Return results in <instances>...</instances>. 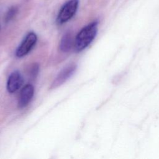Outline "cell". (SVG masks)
<instances>
[{
  "instance_id": "obj_1",
  "label": "cell",
  "mask_w": 159,
  "mask_h": 159,
  "mask_svg": "<svg viewBox=\"0 0 159 159\" xmlns=\"http://www.w3.org/2000/svg\"><path fill=\"white\" fill-rule=\"evenodd\" d=\"M98 22L94 21L84 27L75 40V49L79 52L86 48L94 39L98 32Z\"/></svg>"
},
{
  "instance_id": "obj_2",
  "label": "cell",
  "mask_w": 159,
  "mask_h": 159,
  "mask_svg": "<svg viewBox=\"0 0 159 159\" xmlns=\"http://www.w3.org/2000/svg\"><path fill=\"white\" fill-rule=\"evenodd\" d=\"M78 0H69L60 9L57 22L59 24H63L70 20L76 14L78 7Z\"/></svg>"
},
{
  "instance_id": "obj_3",
  "label": "cell",
  "mask_w": 159,
  "mask_h": 159,
  "mask_svg": "<svg viewBox=\"0 0 159 159\" xmlns=\"http://www.w3.org/2000/svg\"><path fill=\"white\" fill-rule=\"evenodd\" d=\"M37 40V35L33 32H29L17 48L16 52V56L17 57H22L26 55L34 47Z\"/></svg>"
},
{
  "instance_id": "obj_4",
  "label": "cell",
  "mask_w": 159,
  "mask_h": 159,
  "mask_svg": "<svg viewBox=\"0 0 159 159\" xmlns=\"http://www.w3.org/2000/svg\"><path fill=\"white\" fill-rule=\"evenodd\" d=\"M76 65H71L61 70L53 81L52 84V88H55L65 83L73 75L76 71Z\"/></svg>"
},
{
  "instance_id": "obj_5",
  "label": "cell",
  "mask_w": 159,
  "mask_h": 159,
  "mask_svg": "<svg viewBox=\"0 0 159 159\" xmlns=\"http://www.w3.org/2000/svg\"><path fill=\"white\" fill-rule=\"evenodd\" d=\"M23 83V78L21 73L19 71H13L9 76L6 88L7 90L10 93H13L17 91Z\"/></svg>"
},
{
  "instance_id": "obj_6",
  "label": "cell",
  "mask_w": 159,
  "mask_h": 159,
  "mask_svg": "<svg viewBox=\"0 0 159 159\" xmlns=\"http://www.w3.org/2000/svg\"><path fill=\"white\" fill-rule=\"evenodd\" d=\"M34 94V88L31 84L25 85L20 91L18 105L19 107L23 108L27 106L32 100Z\"/></svg>"
},
{
  "instance_id": "obj_7",
  "label": "cell",
  "mask_w": 159,
  "mask_h": 159,
  "mask_svg": "<svg viewBox=\"0 0 159 159\" xmlns=\"http://www.w3.org/2000/svg\"><path fill=\"white\" fill-rule=\"evenodd\" d=\"M71 43H72V40H71V35L69 33H66L61 38L60 44V48L61 51L68 52L70 50L71 47Z\"/></svg>"
},
{
  "instance_id": "obj_8",
  "label": "cell",
  "mask_w": 159,
  "mask_h": 159,
  "mask_svg": "<svg viewBox=\"0 0 159 159\" xmlns=\"http://www.w3.org/2000/svg\"><path fill=\"white\" fill-rule=\"evenodd\" d=\"M16 12H17V8L16 7H11L6 14V16L5 17L6 22H9L10 20H11L13 18V17L15 16Z\"/></svg>"
}]
</instances>
